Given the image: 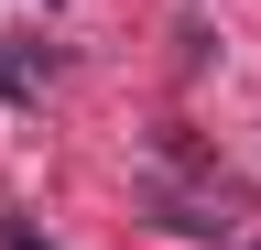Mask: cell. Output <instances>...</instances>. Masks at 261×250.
I'll list each match as a JSON object with an SVG mask.
<instances>
[{
    "instance_id": "1",
    "label": "cell",
    "mask_w": 261,
    "mask_h": 250,
    "mask_svg": "<svg viewBox=\"0 0 261 250\" xmlns=\"http://www.w3.org/2000/svg\"><path fill=\"white\" fill-rule=\"evenodd\" d=\"M0 250H55V239L33 229V217H0Z\"/></svg>"
}]
</instances>
